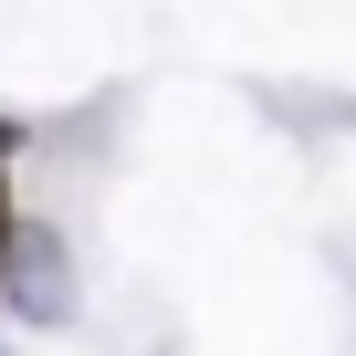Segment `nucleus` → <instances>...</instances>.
<instances>
[{"instance_id":"f03ea898","label":"nucleus","mask_w":356,"mask_h":356,"mask_svg":"<svg viewBox=\"0 0 356 356\" xmlns=\"http://www.w3.org/2000/svg\"><path fill=\"white\" fill-rule=\"evenodd\" d=\"M0 252H11V189H0Z\"/></svg>"},{"instance_id":"f257e3e1","label":"nucleus","mask_w":356,"mask_h":356,"mask_svg":"<svg viewBox=\"0 0 356 356\" xmlns=\"http://www.w3.org/2000/svg\"><path fill=\"white\" fill-rule=\"evenodd\" d=\"M11 241H22V252H0V273H11V304L53 325V314L74 304V283H63V241H53V231H22V220H11Z\"/></svg>"}]
</instances>
